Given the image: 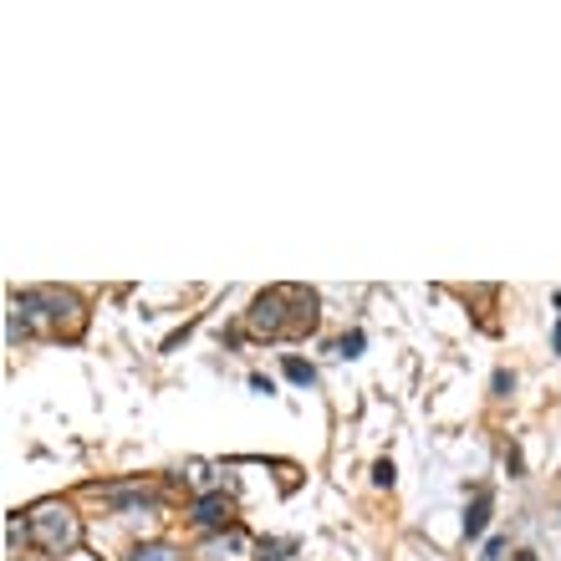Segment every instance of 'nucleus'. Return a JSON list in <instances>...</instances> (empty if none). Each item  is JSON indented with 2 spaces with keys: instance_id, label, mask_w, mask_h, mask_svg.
I'll list each match as a JSON object with an SVG mask.
<instances>
[{
  "instance_id": "obj_14",
  "label": "nucleus",
  "mask_w": 561,
  "mask_h": 561,
  "mask_svg": "<svg viewBox=\"0 0 561 561\" xmlns=\"http://www.w3.org/2000/svg\"><path fill=\"white\" fill-rule=\"evenodd\" d=\"M520 561H531V551H520Z\"/></svg>"
},
{
  "instance_id": "obj_1",
  "label": "nucleus",
  "mask_w": 561,
  "mask_h": 561,
  "mask_svg": "<svg viewBox=\"0 0 561 561\" xmlns=\"http://www.w3.org/2000/svg\"><path fill=\"white\" fill-rule=\"evenodd\" d=\"M255 337H307L317 332L322 311H317V291H301V286H271L251 301L245 311Z\"/></svg>"
},
{
  "instance_id": "obj_2",
  "label": "nucleus",
  "mask_w": 561,
  "mask_h": 561,
  "mask_svg": "<svg viewBox=\"0 0 561 561\" xmlns=\"http://www.w3.org/2000/svg\"><path fill=\"white\" fill-rule=\"evenodd\" d=\"M11 311H21V322L36 327V332H51V337H82V327H88V307L72 291H57V286L15 291Z\"/></svg>"
},
{
  "instance_id": "obj_9",
  "label": "nucleus",
  "mask_w": 561,
  "mask_h": 561,
  "mask_svg": "<svg viewBox=\"0 0 561 561\" xmlns=\"http://www.w3.org/2000/svg\"><path fill=\"white\" fill-rule=\"evenodd\" d=\"M286 551H291V541H261L255 561H286Z\"/></svg>"
},
{
  "instance_id": "obj_6",
  "label": "nucleus",
  "mask_w": 561,
  "mask_h": 561,
  "mask_svg": "<svg viewBox=\"0 0 561 561\" xmlns=\"http://www.w3.org/2000/svg\"><path fill=\"white\" fill-rule=\"evenodd\" d=\"M485 526H490V490H480L474 505H470V516H465V541H480Z\"/></svg>"
},
{
  "instance_id": "obj_13",
  "label": "nucleus",
  "mask_w": 561,
  "mask_h": 561,
  "mask_svg": "<svg viewBox=\"0 0 561 561\" xmlns=\"http://www.w3.org/2000/svg\"><path fill=\"white\" fill-rule=\"evenodd\" d=\"M557 353H561V322H557Z\"/></svg>"
},
{
  "instance_id": "obj_5",
  "label": "nucleus",
  "mask_w": 561,
  "mask_h": 561,
  "mask_svg": "<svg viewBox=\"0 0 561 561\" xmlns=\"http://www.w3.org/2000/svg\"><path fill=\"white\" fill-rule=\"evenodd\" d=\"M194 526H205V531H230L236 526V505L225 501L220 490H209L194 501Z\"/></svg>"
},
{
  "instance_id": "obj_8",
  "label": "nucleus",
  "mask_w": 561,
  "mask_h": 561,
  "mask_svg": "<svg viewBox=\"0 0 561 561\" xmlns=\"http://www.w3.org/2000/svg\"><path fill=\"white\" fill-rule=\"evenodd\" d=\"M280 368H286V378H291V383H301V388L317 383V368H311V363H301V357H286Z\"/></svg>"
},
{
  "instance_id": "obj_3",
  "label": "nucleus",
  "mask_w": 561,
  "mask_h": 561,
  "mask_svg": "<svg viewBox=\"0 0 561 561\" xmlns=\"http://www.w3.org/2000/svg\"><path fill=\"white\" fill-rule=\"evenodd\" d=\"M26 531L46 557H72L82 547V520L67 501H36L26 511Z\"/></svg>"
},
{
  "instance_id": "obj_12",
  "label": "nucleus",
  "mask_w": 561,
  "mask_h": 561,
  "mask_svg": "<svg viewBox=\"0 0 561 561\" xmlns=\"http://www.w3.org/2000/svg\"><path fill=\"white\" fill-rule=\"evenodd\" d=\"M511 388H516V378H511V373H495V393H501V399L511 393Z\"/></svg>"
},
{
  "instance_id": "obj_10",
  "label": "nucleus",
  "mask_w": 561,
  "mask_h": 561,
  "mask_svg": "<svg viewBox=\"0 0 561 561\" xmlns=\"http://www.w3.org/2000/svg\"><path fill=\"white\" fill-rule=\"evenodd\" d=\"M332 353H337V357H357V353H363V332H347V337H342Z\"/></svg>"
},
{
  "instance_id": "obj_4",
  "label": "nucleus",
  "mask_w": 561,
  "mask_h": 561,
  "mask_svg": "<svg viewBox=\"0 0 561 561\" xmlns=\"http://www.w3.org/2000/svg\"><path fill=\"white\" fill-rule=\"evenodd\" d=\"M194 561H255V547L240 526H230V531L205 536V541L194 547Z\"/></svg>"
},
{
  "instance_id": "obj_11",
  "label": "nucleus",
  "mask_w": 561,
  "mask_h": 561,
  "mask_svg": "<svg viewBox=\"0 0 561 561\" xmlns=\"http://www.w3.org/2000/svg\"><path fill=\"white\" fill-rule=\"evenodd\" d=\"M373 480H378V485H393V465H388V459H378V465H373Z\"/></svg>"
},
{
  "instance_id": "obj_7",
  "label": "nucleus",
  "mask_w": 561,
  "mask_h": 561,
  "mask_svg": "<svg viewBox=\"0 0 561 561\" xmlns=\"http://www.w3.org/2000/svg\"><path fill=\"white\" fill-rule=\"evenodd\" d=\"M128 561H184V551L169 547V541H144V547L128 551Z\"/></svg>"
}]
</instances>
